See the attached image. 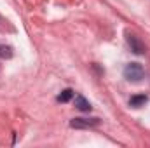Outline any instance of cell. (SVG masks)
<instances>
[{
	"label": "cell",
	"instance_id": "6da1fadb",
	"mask_svg": "<svg viewBox=\"0 0 150 148\" xmlns=\"http://www.w3.org/2000/svg\"><path fill=\"white\" fill-rule=\"evenodd\" d=\"M145 77V70L140 63H129L124 68V78L127 82H140Z\"/></svg>",
	"mask_w": 150,
	"mask_h": 148
},
{
	"label": "cell",
	"instance_id": "7a4b0ae2",
	"mask_svg": "<svg viewBox=\"0 0 150 148\" xmlns=\"http://www.w3.org/2000/svg\"><path fill=\"white\" fill-rule=\"evenodd\" d=\"M126 40H127V45L131 47V51L134 52V54H145L147 52V47H145V44L140 40V38L136 37V35H131V33H127L126 35Z\"/></svg>",
	"mask_w": 150,
	"mask_h": 148
},
{
	"label": "cell",
	"instance_id": "3957f363",
	"mask_svg": "<svg viewBox=\"0 0 150 148\" xmlns=\"http://www.w3.org/2000/svg\"><path fill=\"white\" fill-rule=\"evenodd\" d=\"M100 125V118H72L70 120V127L75 129H89V127H96Z\"/></svg>",
	"mask_w": 150,
	"mask_h": 148
},
{
	"label": "cell",
	"instance_id": "277c9868",
	"mask_svg": "<svg viewBox=\"0 0 150 148\" xmlns=\"http://www.w3.org/2000/svg\"><path fill=\"white\" fill-rule=\"evenodd\" d=\"M75 106L80 111H91V108H93L91 103H89L82 94H77V96H75Z\"/></svg>",
	"mask_w": 150,
	"mask_h": 148
},
{
	"label": "cell",
	"instance_id": "5b68a950",
	"mask_svg": "<svg viewBox=\"0 0 150 148\" xmlns=\"http://www.w3.org/2000/svg\"><path fill=\"white\" fill-rule=\"evenodd\" d=\"M147 101H149V98H147L145 94H136V96H131V99H129V106H133V108H140V106H143Z\"/></svg>",
	"mask_w": 150,
	"mask_h": 148
},
{
	"label": "cell",
	"instance_id": "8992f818",
	"mask_svg": "<svg viewBox=\"0 0 150 148\" xmlns=\"http://www.w3.org/2000/svg\"><path fill=\"white\" fill-rule=\"evenodd\" d=\"M72 98H74V91H72V89H65V91H61V94H58L56 99H58L59 103H68Z\"/></svg>",
	"mask_w": 150,
	"mask_h": 148
},
{
	"label": "cell",
	"instance_id": "52a82bcc",
	"mask_svg": "<svg viewBox=\"0 0 150 148\" xmlns=\"http://www.w3.org/2000/svg\"><path fill=\"white\" fill-rule=\"evenodd\" d=\"M0 58H4V59L12 58V47H9V45H0Z\"/></svg>",
	"mask_w": 150,
	"mask_h": 148
}]
</instances>
